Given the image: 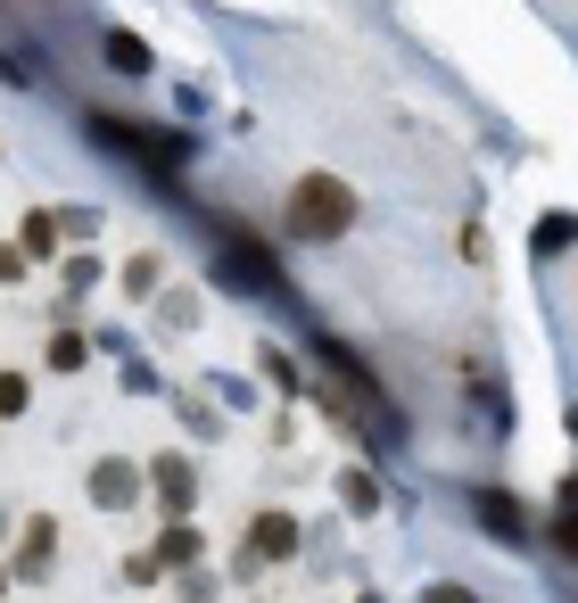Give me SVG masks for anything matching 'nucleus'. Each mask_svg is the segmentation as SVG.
Segmentation results:
<instances>
[{
    "mask_svg": "<svg viewBox=\"0 0 578 603\" xmlns=\"http://www.w3.org/2000/svg\"><path fill=\"white\" fill-rule=\"evenodd\" d=\"M429 603H480V595H463V587H438V595H429Z\"/></svg>",
    "mask_w": 578,
    "mask_h": 603,
    "instance_id": "6",
    "label": "nucleus"
},
{
    "mask_svg": "<svg viewBox=\"0 0 578 603\" xmlns=\"http://www.w3.org/2000/svg\"><path fill=\"white\" fill-rule=\"evenodd\" d=\"M480 512H487V529H504V546H521V505L512 496H480Z\"/></svg>",
    "mask_w": 578,
    "mask_h": 603,
    "instance_id": "2",
    "label": "nucleus"
},
{
    "mask_svg": "<svg viewBox=\"0 0 578 603\" xmlns=\"http://www.w3.org/2000/svg\"><path fill=\"white\" fill-rule=\"evenodd\" d=\"M554 546H562V554H578V512H570V505H562V521H554Z\"/></svg>",
    "mask_w": 578,
    "mask_h": 603,
    "instance_id": "5",
    "label": "nucleus"
},
{
    "mask_svg": "<svg viewBox=\"0 0 578 603\" xmlns=\"http://www.w3.org/2000/svg\"><path fill=\"white\" fill-rule=\"evenodd\" d=\"M347 215H355V190L331 182V174H306L290 190V232L298 240H331V232H347Z\"/></svg>",
    "mask_w": 578,
    "mask_h": 603,
    "instance_id": "1",
    "label": "nucleus"
},
{
    "mask_svg": "<svg viewBox=\"0 0 578 603\" xmlns=\"http://www.w3.org/2000/svg\"><path fill=\"white\" fill-rule=\"evenodd\" d=\"M99 50H108L116 67H125V75H150V50H141V42H132V34H108V42H99Z\"/></svg>",
    "mask_w": 578,
    "mask_h": 603,
    "instance_id": "3",
    "label": "nucleus"
},
{
    "mask_svg": "<svg viewBox=\"0 0 578 603\" xmlns=\"http://www.w3.org/2000/svg\"><path fill=\"white\" fill-rule=\"evenodd\" d=\"M92 496H99V505H125L132 480H125V472H99V480H92Z\"/></svg>",
    "mask_w": 578,
    "mask_h": 603,
    "instance_id": "4",
    "label": "nucleus"
}]
</instances>
